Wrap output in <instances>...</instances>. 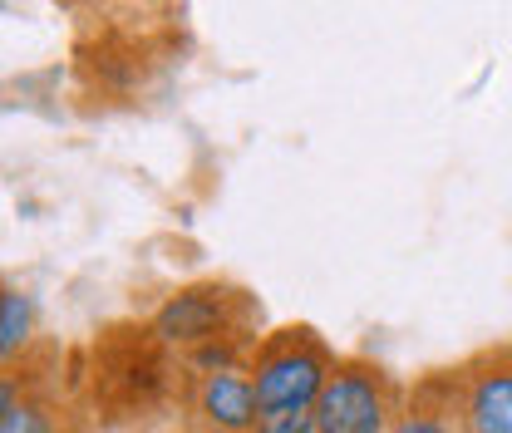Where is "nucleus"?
Returning <instances> with one entry per match:
<instances>
[{
	"label": "nucleus",
	"instance_id": "obj_2",
	"mask_svg": "<svg viewBox=\"0 0 512 433\" xmlns=\"http://www.w3.org/2000/svg\"><path fill=\"white\" fill-rule=\"evenodd\" d=\"M404 404H409V389L384 365L365 355H340L311 419H316V433H394Z\"/></svg>",
	"mask_w": 512,
	"mask_h": 433
},
{
	"label": "nucleus",
	"instance_id": "obj_1",
	"mask_svg": "<svg viewBox=\"0 0 512 433\" xmlns=\"http://www.w3.org/2000/svg\"><path fill=\"white\" fill-rule=\"evenodd\" d=\"M335 350L320 340L311 325H281L271 335H261L247 355V374H252L261 419L276 414H311L325 389V379L335 370Z\"/></svg>",
	"mask_w": 512,
	"mask_h": 433
},
{
	"label": "nucleus",
	"instance_id": "obj_4",
	"mask_svg": "<svg viewBox=\"0 0 512 433\" xmlns=\"http://www.w3.org/2000/svg\"><path fill=\"white\" fill-rule=\"evenodd\" d=\"M444 374L458 433H512V345L478 350Z\"/></svg>",
	"mask_w": 512,
	"mask_h": 433
},
{
	"label": "nucleus",
	"instance_id": "obj_7",
	"mask_svg": "<svg viewBox=\"0 0 512 433\" xmlns=\"http://www.w3.org/2000/svg\"><path fill=\"white\" fill-rule=\"evenodd\" d=\"M30 340H35V306L20 286H5L0 291V355H5L10 370L30 350Z\"/></svg>",
	"mask_w": 512,
	"mask_h": 433
},
{
	"label": "nucleus",
	"instance_id": "obj_9",
	"mask_svg": "<svg viewBox=\"0 0 512 433\" xmlns=\"http://www.w3.org/2000/svg\"><path fill=\"white\" fill-rule=\"evenodd\" d=\"M256 433H316V419L311 414H276V419H261Z\"/></svg>",
	"mask_w": 512,
	"mask_h": 433
},
{
	"label": "nucleus",
	"instance_id": "obj_5",
	"mask_svg": "<svg viewBox=\"0 0 512 433\" xmlns=\"http://www.w3.org/2000/svg\"><path fill=\"white\" fill-rule=\"evenodd\" d=\"M188 414H192V429H202V433H256L261 429V404H256L247 365L192 374Z\"/></svg>",
	"mask_w": 512,
	"mask_h": 433
},
{
	"label": "nucleus",
	"instance_id": "obj_6",
	"mask_svg": "<svg viewBox=\"0 0 512 433\" xmlns=\"http://www.w3.org/2000/svg\"><path fill=\"white\" fill-rule=\"evenodd\" d=\"M394 433H458V419H453V404H448V374H429L409 389V404L399 414Z\"/></svg>",
	"mask_w": 512,
	"mask_h": 433
},
{
	"label": "nucleus",
	"instance_id": "obj_3",
	"mask_svg": "<svg viewBox=\"0 0 512 433\" xmlns=\"http://www.w3.org/2000/svg\"><path fill=\"white\" fill-rule=\"evenodd\" d=\"M247 296L237 286H222V281H197L173 291L163 306L148 315V335L168 350H183L197 355L217 340H232V335H247Z\"/></svg>",
	"mask_w": 512,
	"mask_h": 433
},
{
	"label": "nucleus",
	"instance_id": "obj_10",
	"mask_svg": "<svg viewBox=\"0 0 512 433\" xmlns=\"http://www.w3.org/2000/svg\"><path fill=\"white\" fill-rule=\"evenodd\" d=\"M188 433H202V429H188Z\"/></svg>",
	"mask_w": 512,
	"mask_h": 433
},
{
	"label": "nucleus",
	"instance_id": "obj_8",
	"mask_svg": "<svg viewBox=\"0 0 512 433\" xmlns=\"http://www.w3.org/2000/svg\"><path fill=\"white\" fill-rule=\"evenodd\" d=\"M0 433H60V424L50 419V409H40L35 399L15 394V374L0 389Z\"/></svg>",
	"mask_w": 512,
	"mask_h": 433
}]
</instances>
